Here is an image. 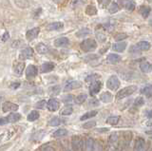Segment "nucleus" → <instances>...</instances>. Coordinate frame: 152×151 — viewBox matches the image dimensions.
<instances>
[{
  "label": "nucleus",
  "instance_id": "33",
  "mask_svg": "<svg viewBox=\"0 0 152 151\" xmlns=\"http://www.w3.org/2000/svg\"><path fill=\"white\" fill-rule=\"evenodd\" d=\"M119 121H120V117L119 116H110L107 119V123L111 125H116Z\"/></svg>",
  "mask_w": 152,
  "mask_h": 151
},
{
  "label": "nucleus",
  "instance_id": "35",
  "mask_svg": "<svg viewBox=\"0 0 152 151\" xmlns=\"http://www.w3.org/2000/svg\"><path fill=\"white\" fill-rule=\"evenodd\" d=\"M151 12V9L149 7H146V6H142L140 8V12L141 15L144 16V18H147V16L149 15V13Z\"/></svg>",
  "mask_w": 152,
  "mask_h": 151
},
{
  "label": "nucleus",
  "instance_id": "62",
  "mask_svg": "<svg viewBox=\"0 0 152 151\" xmlns=\"http://www.w3.org/2000/svg\"><path fill=\"white\" fill-rule=\"evenodd\" d=\"M150 96H152V92H151V93H150V95H149V96H148V97H150Z\"/></svg>",
  "mask_w": 152,
  "mask_h": 151
},
{
  "label": "nucleus",
  "instance_id": "14",
  "mask_svg": "<svg viewBox=\"0 0 152 151\" xmlns=\"http://www.w3.org/2000/svg\"><path fill=\"white\" fill-rule=\"evenodd\" d=\"M133 151H145V142L142 138H137Z\"/></svg>",
  "mask_w": 152,
  "mask_h": 151
},
{
  "label": "nucleus",
  "instance_id": "26",
  "mask_svg": "<svg viewBox=\"0 0 152 151\" xmlns=\"http://www.w3.org/2000/svg\"><path fill=\"white\" fill-rule=\"evenodd\" d=\"M7 119H8V122L9 123H16L18 122L19 120L21 119V115L19 114V113H12V114H10L8 117H7Z\"/></svg>",
  "mask_w": 152,
  "mask_h": 151
},
{
  "label": "nucleus",
  "instance_id": "54",
  "mask_svg": "<svg viewBox=\"0 0 152 151\" xmlns=\"http://www.w3.org/2000/svg\"><path fill=\"white\" fill-rule=\"evenodd\" d=\"M19 87H20V83H12V84H11V86H10V88L12 89H16Z\"/></svg>",
  "mask_w": 152,
  "mask_h": 151
},
{
  "label": "nucleus",
  "instance_id": "50",
  "mask_svg": "<svg viewBox=\"0 0 152 151\" xmlns=\"http://www.w3.org/2000/svg\"><path fill=\"white\" fill-rule=\"evenodd\" d=\"M140 50H139V48H138V46L137 45H134V46H132V47H130V49H129V51L131 53H138Z\"/></svg>",
  "mask_w": 152,
  "mask_h": 151
},
{
  "label": "nucleus",
  "instance_id": "56",
  "mask_svg": "<svg viewBox=\"0 0 152 151\" xmlns=\"http://www.w3.org/2000/svg\"><path fill=\"white\" fill-rule=\"evenodd\" d=\"M146 116L149 118V119H152V110H148L146 111Z\"/></svg>",
  "mask_w": 152,
  "mask_h": 151
},
{
  "label": "nucleus",
  "instance_id": "24",
  "mask_svg": "<svg viewBox=\"0 0 152 151\" xmlns=\"http://www.w3.org/2000/svg\"><path fill=\"white\" fill-rule=\"evenodd\" d=\"M151 68H152V65L150 63H148L147 61H144V62H142L140 64V69L142 72H149L150 70H151Z\"/></svg>",
  "mask_w": 152,
  "mask_h": 151
},
{
  "label": "nucleus",
  "instance_id": "21",
  "mask_svg": "<svg viewBox=\"0 0 152 151\" xmlns=\"http://www.w3.org/2000/svg\"><path fill=\"white\" fill-rule=\"evenodd\" d=\"M63 27H64V24L62 22H54L48 26V30L49 31H59L61 29H63Z\"/></svg>",
  "mask_w": 152,
  "mask_h": 151
},
{
  "label": "nucleus",
  "instance_id": "17",
  "mask_svg": "<svg viewBox=\"0 0 152 151\" xmlns=\"http://www.w3.org/2000/svg\"><path fill=\"white\" fill-rule=\"evenodd\" d=\"M24 69H25V64L24 63H16L13 67L14 74H15L16 76H21Z\"/></svg>",
  "mask_w": 152,
  "mask_h": 151
},
{
  "label": "nucleus",
  "instance_id": "22",
  "mask_svg": "<svg viewBox=\"0 0 152 151\" xmlns=\"http://www.w3.org/2000/svg\"><path fill=\"white\" fill-rule=\"evenodd\" d=\"M126 43H125V42L116 43V44H114L112 47L113 50L117 51V53H123V51L126 50Z\"/></svg>",
  "mask_w": 152,
  "mask_h": 151
},
{
  "label": "nucleus",
  "instance_id": "37",
  "mask_svg": "<svg viewBox=\"0 0 152 151\" xmlns=\"http://www.w3.org/2000/svg\"><path fill=\"white\" fill-rule=\"evenodd\" d=\"M61 91V88L60 86H54L52 87L49 89V93L50 94V95L52 96H55V95H58V94L60 93Z\"/></svg>",
  "mask_w": 152,
  "mask_h": 151
},
{
  "label": "nucleus",
  "instance_id": "49",
  "mask_svg": "<svg viewBox=\"0 0 152 151\" xmlns=\"http://www.w3.org/2000/svg\"><path fill=\"white\" fill-rule=\"evenodd\" d=\"M126 37H127V35L126 34H118V35L115 36V40L116 41H121L123 39H126Z\"/></svg>",
  "mask_w": 152,
  "mask_h": 151
},
{
  "label": "nucleus",
  "instance_id": "51",
  "mask_svg": "<svg viewBox=\"0 0 152 151\" xmlns=\"http://www.w3.org/2000/svg\"><path fill=\"white\" fill-rule=\"evenodd\" d=\"M98 3H99L102 7H106V6L108 5L109 0H98Z\"/></svg>",
  "mask_w": 152,
  "mask_h": 151
},
{
  "label": "nucleus",
  "instance_id": "12",
  "mask_svg": "<svg viewBox=\"0 0 152 151\" xmlns=\"http://www.w3.org/2000/svg\"><path fill=\"white\" fill-rule=\"evenodd\" d=\"M39 32H40V29H39V28H33V29L28 31L27 34H26V38H27V40L32 41L33 39H35L36 37L38 36V34H39Z\"/></svg>",
  "mask_w": 152,
  "mask_h": 151
},
{
  "label": "nucleus",
  "instance_id": "20",
  "mask_svg": "<svg viewBox=\"0 0 152 151\" xmlns=\"http://www.w3.org/2000/svg\"><path fill=\"white\" fill-rule=\"evenodd\" d=\"M69 41L66 37H61V38H58L54 41L55 47H66L69 45Z\"/></svg>",
  "mask_w": 152,
  "mask_h": 151
},
{
  "label": "nucleus",
  "instance_id": "55",
  "mask_svg": "<svg viewBox=\"0 0 152 151\" xmlns=\"http://www.w3.org/2000/svg\"><path fill=\"white\" fill-rule=\"evenodd\" d=\"M7 123H9V122H8V119H7V117H6V118H5V117H2L1 119H0V125H6Z\"/></svg>",
  "mask_w": 152,
  "mask_h": 151
},
{
  "label": "nucleus",
  "instance_id": "32",
  "mask_svg": "<svg viewBox=\"0 0 152 151\" xmlns=\"http://www.w3.org/2000/svg\"><path fill=\"white\" fill-rule=\"evenodd\" d=\"M61 124H62V120L58 117L51 118V119L49 121V123H48V125L50 126H57V125H60Z\"/></svg>",
  "mask_w": 152,
  "mask_h": 151
},
{
  "label": "nucleus",
  "instance_id": "41",
  "mask_svg": "<svg viewBox=\"0 0 152 151\" xmlns=\"http://www.w3.org/2000/svg\"><path fill=\"white\" fill-rule=\"evenodd\" d=\"M118 11H119V6H118L117 3L113 2V3L110 4V5H109V7H108V12H110V13H116Z\"/></svg>",
  "mask_w": 152,
  "mask_h": 151
},
{
  "label": "nucleus",
  "instance_id": "52",
  "mask_svg": "<svg viewBox=\"0 0 152 151\" xmlns=\"http://www.w3.org/2000/svg\"><path fill=\"white\" fill-rule=\"evenodd\" d=\"M41 151H55V149L52 147V146H50V145H47V146H44V147L42 148Z\"/></svg>",
  "mask_w": 152,
  "mask_h": 151
},
{
  "label": "nucleus",
  "instance_id": "11",
  "mask_svg": "<svg viewBox=\"0 0 152 151\" xmlns=\"http://www.w3.org/2000/svg\"><path fill=\"white\" fill-rule=\"evenodd\" d=\"M38 73V69L35 66L33 65H30L26 69V76L28 79H31L34 78Z\"/></svg>",
  "mask_w": 152,
  "mask_h": 151
},
{
  "label": "nucleus",
  "instance_id": "15",
  "mask_svg": "<svg viewBox=\"0 0 152 151\" xmlns=\"http://www.w3.org/2000/svg\"><path fill=\"white\" fill-rule=\"evenodd\" d=\"M33 55V50L31 48H26L22 50V51L20 53V55H19V57L22 60H26V59H28L30 57Z\"/></svg>",
  "mask_w": 152,
  "mask_h": 151
},
{
  "label": "nucleus",
  "instance_id": "27",
  "mask_svg": "<svg viewBox=\"0 0 152 151\" xmlns=\"http://www.w3.org/2000/svg\"><path fill=\"white\" fill-rule=\"evenodd\" d=\"M98 114V111L97 110H91V111H88L87 112L86 114H84L83 116H81L80 120L81 121H86V120H88L90 118H92L94 116H96Z\"/></svg>",
  "mask_w": 152,
  "mask_h": 151
},
{
  "label": "nucleus",
  "instance_id": "60",
  "mask_svg": "<svg viewBox=\"0 0 152 151\" xmlns=\"http://www.w3.org/2000/svg\"><path fill=\"white\" fill-rule=\"evenodd\" d=\"M145 134H147V135H152V130H146L145 131Z\"/></svg>",
  "mask_w": 152,
  "mask_h": 151
},
{
  "label": "nucleus",
  "instance_id": "39",
  "mask_svg": "<svg viewBox=\"0 0 152 151\" xmlns=\"http://www.w3.org/2000/svg\"><path fill=\"white\" fill-rule=\"evenodd\" d=\"M90 34V31L88 29V28H83V29H81L80 31H78L76 32V36L77 37H83V36H86Z\"/></svg>",
  "mask_w": 152,
  "mask_h": 151
},
{
  "label": "nucleus",
  "instance_id": "18",
  "mask_svg": "<svg viewBox=\"0 0 152 151\" xmlns=\"http://www.w3.org/2000/svg\"><path fill=\"white\" fill-rule=\"evenodd\" d=\"M46 135V132L45 130H43V129H40V130H38L36 131L35 133H33L32 136H31V140L32 141H34V142H39L43 139V137H44Z\"/></svg>",
  "mask_w": 152,
  "mask_h": 151
},
{
  "label": "nucleus",
  "instance_id": "8",
  "mask_svg": "<svg viewBox=\"0 0 152 151\" xmlns=\"http://www.w3.org/2000/svg\"><path fill=\"white\" fill-rule=\"evenodd\" d=\"M118 4L124 9H126V11H129V12L134 11V9H135L134 3L130 1V0H119Z\"/></svg>",
  "mask_w": 152,
  "mask_h": 151
},
{
  "label": "nucleus",
  "instance_id": "2",
  "mask_svg": "<svg viewBox=\"0 0 152 151\" xmlns=\"http://www.w3.org/2000/svg\"><path fill=\"white\" fill-rule=\"evenodd\" d=\"M136 89H137L136 86H128V87H126L125 88H123L117 93L116 99L120 100V99H124V98H126L127 96H130L131 94H133L136 91Z\"/></svg>",
  "mask_w": 152,
  "mask_h": 151
},
{
  "label": "nucleus",
  "instance_id": "5",
  "mask_svg": "<svg viewBox=\"0 0 152 151\" xmlns=\"http://www.w3.org/2000/svg\"><path fill=\"white\" fill-rule=\"evenodd\" d=\"M71 145H72L73 151H83L86 144L84 143V140L80 136H73L72 140H71Z\"/></svg>",
  "mask_w": 152,
  "mask_h": 151
},
{
  "label": "nucleus",
  "instance_id": "6",
  "mask_svg": "<svg viewBox=\"0 0 152 151\" xmlns=\"http://www.w3.org/2000/svg\"><path fill=\"white\" fill-rule=\"evenodd\" d=\"M107 87L108 89H110V90H113V91L117 90L119 87H120V81H119L118 77L115 76V75H112V76L109 77L107 82Z\"/></svg>",
  "mask_w": 152,
  "mask_h": 151
},
{
  "label": "nucleus",
  "instance_id": "19",
  "mask_svg": "<svg viewBox=\"0 0 152 151\" xmlns=\"http://www.w3.org/2000/svg\"><path fill=\"white\" fill-rule=\"evenodd\" d=\"M112 99H113L112 94L107 91L103 92L101 95H100V100H101L103 103H109L112 101Z\"/></svg>",
  "mask_w": 152,
  "mask_h": 151
},
{
  "label": "nucleus",
  "instance_id": "44",
  "mask_svg": "<svg viewBox=\"0 0 152 151\" xmlns=\"http://www.w3.org/2000/svg\"><path fill=\"white\" fill-rule=\"evenodd\" d=\"M144 104H145V100H144V98H142V97H137L134 101L135 107H142Z\"/></svg>",
  "mask_w": 152,
  "mask_h": 151
},
{
  "label": "nucleus",
  "instance_id": "48",
  "mask_svg": "<svg viewBox=\"0 0 152 151\" xmlns=\"http://www.w3.org/2000/svg\"><path fill=\"white\" fill-rule=\"evenodd\" d=\"M88 105L90 107H98L99 106V101L97 100V99L93 98V99H91V100H89Z\"/></svg>",
  "mask_w": 152,
  "mask_h": 151
},
{
  "label": "nucleus",
  "instance_id": "9",
  "mask_svg": "<svg viewBox=\"0 0 152 151\" xmlns=\"http://www.w3.org/2000/svg\"><path fill=\"white\" fill-rule=\"evenodd\" d=\"M18 109V106L16 104H13L11 102H5L3 105H2V110L3 112H14Z\"/></svg>",
  "mask_w": 152,
  "mask_h": 151
},
{
  "label": "nucleus",
  "instance_id": "31",
  "mask_svg": "<svg viewBox=\"0 0 152 151\" xmlns=\"http://www.w3.org/2000/svg\"><path fill=\"white\" fill-rule=\"evenodd\" d=\"M72 112H73V108L70 106H66L64 108H62L60 111V114L63 116H69L70 114H72Z\"/></svg>",
  "mask_w": 152,
  "mask_h": 151
},
{
  "label": "nucleus",
  "instance_id": "25",
  "mask_svg": "<svg viewBox=\"0 0 152 151\" xmlns=\"http://www.w3.org/2000/svg\"><path fill=\"white\" fill-rule=\"evenodd\" d=\"M36 50L38 53L40 54H45L47 53L48 51H49V48H48V46L43 44V43H39L37 46H36Z\"/></svg>",
  "mask_w": 152,
  "mask_h": 151
},
{
  "label": "nucleus",
  "instance_id": "58",
  "mask_svg": "<svg viewBox=\"0 0 152 151\" xmlns=\"http://www.w3.org/2000/svg\"><path fill=\"white\" fill-rule=\"evenodd\" d=\"M97 131L98 132H107V131H108V128H107V127L106 128H98Z\"/></svg>",
  "mask_w": 152,
  "mask_h": 151
},
{
  "label": "nucleus",
  "instance_id": "42",
  "mask_svg": "<svg viewBox=\"0 0 152 151\" xmlns=\"http://www.w3.org/2000/svg\"><path fill=\"white\" fill-rule=\"evenodd\" d=\"M95 125H96V122H95V121H89V122L85 123V124L83 125V128L90 129V128H92V127H94Z\"/></svg>",
  "mask_w": 152,
  "mask_h": 151
},
{
  "label": "nucleus",
  "instance_id": "30",
  "mask_svg": "<svg viewBox=\"0 0 152 151\" xmlns=\"http://www.w3.org/2000/svg\"><path fill=\"white\" fill-rule=\"evenodd\" d=\"M14 3H15V5L17 7L22 9H26L30 6V2L28 0H14Z\"/></svg>",
  "mask_w": 152,
  "mask_h": 151
},
{
  "label": "nucleus",
  "instance_id": "47",
  "mask_svg": "<svg viewBox=\"0 0 152 151\" xmlns=\"http://www.w3.org/2000/svg\"><path fill=\"white\" fill-rule=\"evenodd\" d=\"M73 99H75L74 97H73V95H66V96H64L63 98H62V100H63V102L64 103H70L71 101H73Z\"/></svg>",
  "mask_w": 152,
  "mask_h": 151
},
{
  "label": "nucleus",
  "instance_id": "7",
  "mask_svg": "<svg viewBox=\"0 0 152 151\" xmlns=\"http://www.w3.org/2000/svg\"><path fill=\"white\" fill-rule=\"evenodd\" d=\"M102 88V83L100 81H94L91 83V85H90L89 87V94L91 96H94L95 94H97L100 90H101Z\"/></svg>",
  "mask_w": 152,
  "mask_h": 151
},
{
  "label": "nucleus",
  "instance_id": "38",
  "mask_svg": "<svg viewBox=\"0 0 152 151\" xmlns=\"http://www.w3.org/2000/svg\"><path fill=\"white\" fill-rule=\"evenodd\" d=\"M86 12H87L88 15H96L97 9L95 8L93 5H88L87 7V9H86Z\"/></svg>",
  "mask_w": 152,
  "mask_h": 151
},
{
  "label": "nucleus",
  "instance_id": "16",
  "mask_svg": "<svg viewBox=\"0 0 152 151\" xmlns=\"http://www.w3.org/2000/svg\"><path fill=\"white\" fill-rule=\"evenodd\" d=\"M55 65L51 62H46L41 66V69H40V71L41 73H47V72H50L51 71L52 69H54Z\"/></svg>",
  "mask_w": 152,
  "mask_h": 151
},
{
  "label": "nucleus",
  "instance_id": "29",
  "mask_svg": "<svg viewBox=\"0 0 152 151\" xmlns=\"http://www.w3.org/2000/svg\"><path fill=\"white\" fill-rule=\"evenodd\" d=\"M137 46L140 50H144V51H146L150 49V44L147 41H141L137 44Z\"/></svg>",
  "mask_w": 152,
  "mask_h": 151
},
{
  "label": "nucleus",
  "instance_id": "59",
  "mask_svg": "<svg viewBox=\"0 0 152 151\" xmlns=\"http://www.w3.org/2000/svg\"><path fill=\"white\" fill-rule=\"evenodd\" d=\"M145 125H146L147 126H152V119H149L148 121H147Z\"/></svg>",
  "mask_w": 152,
  "mask_h": 151
},
{
  "label": "nucleus",
  "instance_id": "34",
  "mask_svg": "<svg viewBox=\"0 0 152 151\" xmlns=\"http://www.w3.org/2000/svg\"><path fill=\"white\" fill-rule=\"evenodd\" d=\"M68 134V131H66L65 128H60V129H57L52 136L54 137V138H60V137H64Z\"/></svg>",
  "mask_w": 152,
  "mask_h": 151
},
{
  "label": "nucleus",
  "instance_id": "28",
  "mask_svg": "<svg viewBox=\"0 0 152 151\" xmlns=\"http://www.w3.org/2000/svg\"><path fill=\"white\" fill-rule=\"evenodd\" d=\"M39 116H40L39 112L36 111V110H32V111L30 112V114L28 115L27 119H28V122H34V121H36L38 119V118H39Z\"/></svg>",
  "mask_w": 152,
  "mask_h": 151
},
{
  "label": "nucleus",
  "instance_id": "53",
  "mask_svg": "<svg viewBox=\"0 0 152 151\" xmlns=\"http://www.w3.org/2000/svg\"><path fill=\"white\" fill-rule=\"evenodd\" d=\"M9 38H10V34L9 32H5L2 36V42H6L7 40H9Z\"/></svg>",
  "mask_w": 152,
  "mask_h": 151
},
{
  "label": "nucleus",
  "instance_id": "43",
  "mask_svg": "<svg viewBox=\"0 0 152 151\" xmlns=\"http://www.w3.org/2000/svg\"><path fill=\"white\" fill-rule=\"evenodd\" d=\"M47 106H48V103H47L45 100H41V101H39V102H37V103H36V105H35V107H36L37 108H39V109H44V108H45Z\"/></svg>",
  "mask_w": 152,
  "mask_h": 151
},
{
  "label": "nucleus",
  "instance_id": "40",
  "mask_svg": "<svg viewBox=\"0 0 152 151\" xmlns=\"http://www.w3.org/2000/svg\"><path fill=\"white\" fill-rule=\"evenodd\" d=\"M151 91H152V85H146L145 88H142L141 89V93L145 94V95H147V96L150 95Z\"/></svg>",
  "mask_w": 152,
  "mask_h": 151
},
{
  "label": "nucleus",
  "instance_id": "46",
  "mask_svg": "<svg viewBox=\"0 0 152 151\" xmlns=\"http://www.w3.org/2000/svg\"><path fill=\"white\" fill-rule=\"evenodd\" d=\"M96 38L100 42H104V41L107 40V36L104 35L103 32H97V34H96Z\"/></svg>",
  "mask_w": 152,
  "mask_h": 151
},
{
  "label": "nucleus",
  "instance_id": "3",
  "mask_svg": "<svg viewBox=\"0 0 152 151\" xmlns=\"http://www.w3.org/2000/svg\"><path fill=\"white\" fill-rule=\"evenodd\" d=\"M97 43L93 39H86L80 45V48L85 53H88L90 50H93L96 49Z\"/></svg>",
  "mask_w": 152,
  "mask_h": 151
},
{
  "label": "nucleus",
  "instance_id": "36",
  "mask_svg": "<svg viewBox=\"0 0 152 151\" xmlns=\"http://www.w3.org/2000/svg\"><path fill=\"white\" fill-rule=\"evenodd\" d=\"M87 98H88L87 94H80V95H78L74 99V102L75 104H77V105H82V104L87 100Z\"/></svg>",
  "mask_w": 152,
  "mask_h": 151
},
{
  "label": "nucleus",
  "instance_id": "10",
  "mask_svg": "<svg viewBox=\"0 0 152 151\" xmlns=\"http://www.w3.org/2000/svg\"><path fill=\"white\" fill-rule=\"evenodd\" d=\"M82 87V84L79 81H69L66 84V86L64 88V91H69V90H73V89L79 88Z\"/></svg>",
  "mask_w": 152,
  "mask_h": 151
},
{
  "label": "nucleus",
  "instance_id": "23",
  "mask_svg": "<svg viewBox=\"0 0 152 151\" xmlns=\"http://www.w3.org/2000/svg\"><path fill=\"white\" fill-rule=\"evenodd\" d=\"M107 61L110 64H117L121 61V57L118 54L115 53H110L107 56Z\"/></svg>",
  "mask_w": 152,
  "mask_h": 151
},
{
  "label": "nucleus",
  "instance_id": "45",
  "mask_svg": "<svg viewBox=\"0 0 152 151\" xmlns=\"http://www.w3.org/2000/svg\"><path fill=\"white\" fill-rule=\"evenodd\" d=\"M98 78H99L98 74H91L86 78V82H94V81H96Z\"/></svg>",
  "mask_w": 152,
  "mask_h": 151
},
{
  "label": "nucleus",
  "instance_id": "61",
  "mask_svg": "<svg viewBox=\"0 0 152 151\" xmlns=\"http://www.w3.org/2000/svg\"><path fill=\"white\" fill-rule=\"evenodd\" d=\"M53 1H54V2H59L60 0H53Z\"/></svg>",
  "mask_w": 152,
  "mask_h": 151
},
{
  "label": "nucleus",
  "instance_id": "4",
  "mask_svg": "<svg viewBox=\"0 0 152 151\" xmlns=\"http://www.w3.org/2000/svg\"><path fill=\"white\" fill-rule=\"evenodd\" d=\"M86 151H102V146L92 138H88L86 141Z\"/></svg>",
  "mask_w": 152,
  "mask_h": 151
},
{
  "label": "nucleus",
  "instance_id": "13",
  "mask_svg": "<svg viewBox=\"0 0 152 151\" xmlns=\"http://www.w3.org/2000/svg\"><path fill=\"white\" fill-rule=\"evenodd\" d=\"M59 107H60L59 102L57 101L56 99H54V98L50 99V101L48 102V106H47V107H48V109H49L50 111H51V112L56 111V110L59 108Z\"/></svg>",
  "mask_w": 152,
  "mask_h": 151
},
{
  "label": "nucleus",
  "instance_id": "57",
  "mask_svg": "<svg viewBox=\"0 0 152 151\" xmlns=\"http://www.w3.org/2000/svg\"><path fill=\"white\" fill-rule=\"evenodd\" d=\"M20 41H15V42H13V44H12V47H15V48H17V47L20 45Z\"/></svg>",
  "mask_w": 152,
  "mask_h": 151
},
{
  "label": "nucleus",
  "instance_id": "1",
  "mask_svg": "<svg viewBox=\"0 0 152 151\" xmlns=\"http://www.w3.org/2000/svg\"><path fill=\"white\" fill-rule=\"evenodd\" d=\"M118 132H113L108 137L107 151H119L121 148V140Z\"/></svg>",
  "mask_w": 152,
  "mask_h": 151
}]
</instances>
